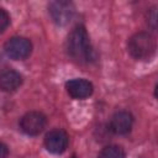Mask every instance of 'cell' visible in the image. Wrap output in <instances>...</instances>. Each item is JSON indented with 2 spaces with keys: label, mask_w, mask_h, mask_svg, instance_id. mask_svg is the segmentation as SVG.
<instances>
[{
  "label": "cell",
  "mask_w": 158,
  "mask_h": 158,
  "mask_svg": "<svg viewBox=\"0 0 158 158\" xmlns=\"http://www.w3.org/2000/svg\"><path fill=\"white\" fill-rule=\"evenodd\" d=\"M67 53L77 63H90L95 59L88 32L83 25L75 26L67 40Z\"/></svg>",
  "instance_id": "obj_1"
},
{
  "label": "cell",
  "mask_w": 158,
  "mask_h": 158,
  "mask_svg": "<svg viewBox=\"0 0 158 158\" xmlns=\"http://www.w3.org/2000/svg\"><path fill=\"white\" fill-rule=\"evenodd\" d=\"M156 40L149 32L135 33L127 43V49L135 59H149L156 53Z\"/></svg>",
  "instance_id": "obj_2"
},
{
  "label": "cell",
  "mask_w": 158,
  "mask_h": 158,
  "mask_svg": "<svg viewBox=\"0 0 158 158\" xmlns=\"http://www.w3.org/2000/svg\"><path fill=\"white\" fill-rule=\"evenodd\" d=\"M4 51L6 56L15 60H23L26 59L32 52V43L26 37H11L6 41L4 46Z\"/></svg>",
  "instance_id": "obj_3"
},
{
  "label": "cell",
  "mask_w": 158,
  "mask_h": 158,
  "mask_svg": "<svg viewBox=\"0 0 158 158\" xmlns=\"http://www.w3.org/2000/svg\"><path fill=\"white\" fill-rule=\"evenodd\" d=\"M46 123H47V118L42 112L30 111L21 117L20 128L23 133L28 136H37L43 131Z\"/></svg>",
  "instance_id": "obj_4"
},
{
  "label": "cell",
  "mask_w": 158,
  "mask_h": 158,
  "mask_svg": "<svg viewBox=\"0 0 158 158\" xmlns=\"http://www.w3.org/2000/svg\"><path fill=\"white\" fill-rule=\"evenodd\" d=\"M74 5L70 1L57 0L48 5V12L57 25H67L74 15Z\"/></svg>",
  "instance_id": "obj_5"
},
{
  "label": "cell",
  "mask_w": 158,
  "mask_h": 158,
  "mask_svg": "<svg viewBox=\"0 0 158 158\" xmlns=\"http://www.w3.org/2000/svg\"><path fill=\"white\" fill-rule=\"evenodd\" d=\"M44 146L53 154L63 153L68 147V135L62 128L51 130L44 137Z\"/></svg>",
  "instance_id": "obj_6"
},
{
  "label": "cell",
  "mask_w": 158,
  "mask_h": 158,
  "mask_svg": "<svg viewBox=\"0 0 158 158\" xmlns=\"http://www.w3.org/2000/svg\"><path fill=\"white\" fill-rule=\"evenodd\" d=\"M133 125V116L128 111H117L110 118V130L115 135H127Z\"/></svg>",
  "instance_id": "obj_7"
},
{
  "label": "cell",
  "mask_w": 158,
  "mask_h": 158,
  "mask_svg": "<svg viewBox=\"0 0 158 158\" xmlns=\"http://www.w3.org/2000/svg\"><path fill=\"white\" fill-rule=\"evenodd\" d=\"M65 89H67V93L73 99L81 100V99L89 98L93 94L94 86L89 80L79 78V79H72V80L67 81Z\"/></svg>",
  "instance_id": "obj_8"
},
{
  "label": "cell",
  "mask_w": 158,
  "mask_h": 158,
  "mask_svg": "<svg viewBox=\"0 0 158 158\" xmlns=\"http://www.w3.org/2000/svg\"><path fill=\"white\" fill-rule=\"evenodd\" d=\"M22 84V75L14 70V69H7L0 74V90L11 93L19 89Z\"/></svg>",
  "instance_id": "obj_9"
},
{
  "label": "cell",
  "mask_w": 158,
  "mask_h": 158,
  "mask_svg": "<svg viewBox=\"0 0 158 158\" xmlns=\"http://www.w3.org/2000/svg\"><path fill=\"white\" fill-rule=\"evenodd\" d=\"M98 158H126V153L122 147L116 144H110L100 151Z\"/></svg>",
  "instance_id": "obj_10"
},
{
  "label": "cell",
  "mask_w": 158,
  "mask_h": 158,
  "mask_svg": "<svg viewBox=\"0 0 158 158\" xmlns=\"http://www.w3.org/2000/svg\"><path fill=\"white\" fill-rule=\"evenodd\" d=\"M9 25H10V16L6 12V10L0 7V33H2Z\"/></svg>",
  "instance_id": "obj_11"
},
{
  "label": "cell",
  "mask_w": 158,
  "mask_h": 158,
  "mask_svg": "<svg viewBox=\"0 0 158 158\" xmlns=\"http://www.w3.org/2000/svg\"><path fill=\"white\" fill-rule=\"evenodd\" d=\"M7 153H9L7 146L5 143L0 142V158H6L7 157Z\"/></svg>",
  "instance_id": "obj_12"
},
{
  "label": "cell",
  "mask_w": 158,
  "mask_h": 158,
  "mask_svg": "<svg viewBox=\"0 0 158 158\" xmlns=\"http://www.w3.org/2000/svg\"><path fill=\"white\" fill-rule=\"evenodd\" d=\"M72 158H77V156H72Z\"/></svg>",
  "instance_id": "obj_13"
}]
</instances>
